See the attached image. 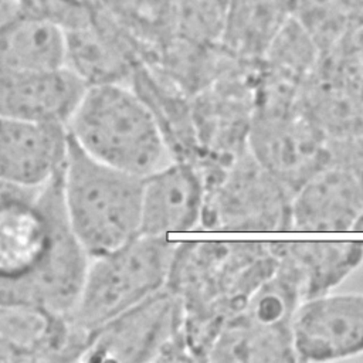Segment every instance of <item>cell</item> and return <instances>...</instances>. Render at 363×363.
I'll return each instance as SVG.
<instances>
[{
	"label": "cell",
	"mask_w": 363,
	"mask_h": 363,
	"mask_svg": "<svg viewBox=\"0 0 363 363\" xmlns=\"http://www.w3.org/2000/svg\"><path fill=\"white\" fill-rule=\"evenodd\" d=\"M88 262L67 218L62 169L37 191L0 206L1 306L71 313Z\"/></svg>",
	"instance_id": "cell-1"
},
{
	"label": "cell",
	"mask_w": 363,
	"mask_h": 363,
	"mask_svg": "<svg viewBox=\"0 0 363 363\" xmlns=\"http://www.w3.org/2000/svg\"><path fill=\"white\" fill-rule=\"evenodd\" d=\"M275 267L268 242H176L164 286L183 305V335L191 360H208L224 325Z\"/></svg>",
	"instance_id": "cell-2"
},
{
	"label": "cell",
	"mask_w": 363,
	"mask_h": 363,
	"mask_svg": "<svg viewBox=\"0 0 363 363\" xmlns=\"http://www.w3.org/2000/svg\"><path fill=\"white\" fill-rule=\"evenodd\" d=\"M143 177L105 164L69 136L62 167L68 223L89 258L140 234Z\"/></svg>",
	"instance_id": "cell-3"
},
{
	"label": "cell",
	"mask_w": 363,
	"mask_h": 363,
	"mask_svg": "<svg viewBox=\"0 0 363 363\" xmlns=\"http://www.w3.org/2000/svg\"><path fill=\"white\" fill-rule=\"evenodd\" d=\"M67 130L94 159L142 177L166 155L152 112L129 84L88 86Z\"/></svg>",
	"instance_id": "cell-4"
},
{
	"label": "cell",
	"mask_w": 363,
	"mask_h": 363,
	"mask_svg": "<svg viewBox=\"0 0 363 363\" xmlns=\"http://www.w3.org/2000/svg\"><path fill=\"white\" fill-rule=\"evenodd\" d=\"M176 242L138 234L123 245L89 258L69 320L88 336L166 285Z\"/></svg>",
	"instance_id": "cell-5"
},
{
	"label": "cell",
	"mask_w": 363,
	"mask_h": 363,
	"mask_svg": "<svg viewBox=\"0 0 363 363\" xmlns=\"http://www.w3.org/2000/svg\"><path fill=\"white\" fill-rule=\"evenodd\" d=\"M206 197L203 230L282 231L291 230L292 191L251 153L203 177Z\"/></svg>",
	"instance_id": "cell-6"
},
{
	"label": "cell",
	"mask_w": 363,
	"mask_h": 363,
	"mask_svg": "<svg viewBox=\"0 0 363 363\" xmlns=\"http://www.w3.org/2000/svg\"><path fill=\"white\" fill-rule=\"evenodd\" d=\"M79 360H191L183 335V305L166 286L115 316L89 337Z\"/></svg>",
	"instance_id": "cell-7"
},
{
	"label": "cell",
	"mask_w": 363,
	"mask_h": 363,
	"mask_svg": "<svg viewBox=\"0 0 363 363\" xmlns=\"http://www.w3.org/2000/svg\"><path fill=\"white\" fill-rule=\"evenodd\" d=\"M248 150L292 194L330 160L329 136L299 108L282 115H254Z\"/></svg>",
	"instance_id": "cell-8"
},
{
	"label": "cell",
	"mask_w": 363,
	"mask_h": 363,
	"mask_svg": "<svg viewBox=\"0 0 363 363\" xmlns=\"http://www.w3.org/2000/svg\"><path fill=\"white\" fill-rule=\"evenodd\" d=\"M65 33V67L88 86L129 84L149 60L147 48L101 3L91 18Z\"/></svg>",
	"instance_id": "cell-9"
},
{
	"label": "cell",
	"mask_w": 363,
	"mask_h": 363,
	"mask_svg": "<svg viewBox=\"0 0 363 363\" xmlns=\"http://www.w3.org/2000/svg\"><path fill=\"white\" fill-rule=\"evenodd\" d=\"M296 362L345 360L363 354V294L328 292L305 299L292 320Z\"/></svg>",
	"instance_id": "cell-10"
},
{
	"label": "cell",
	"mask_w": 363,
	"mask_h": 363,
	"mask_svg": "<svg viewBox=\"0 0 363 363\" xmlns=\"http://www.w3.org/2000/svg\"><path fill=\"white\" fill-rule=\"evenodd\" d=\"M291 230L363 231V172L328 164L292 196Z\"/></svg>",
	"instance_id": "cell-11"
},
{
	"label": "cell",
	"mask_w": 363,
	"mask_h": 363,
	"mask_svg": "<svg viewBox=\"0 0 363 363\" xmlns=\"http://www.w3.org/2000/svg\"><path fill=\"white\" fill-rule=\"evenodd\" d=\"M88 85L68 67L0 71V116L67 126Z\"/></svg>",
	"instance_id": "cell-12"
},
{
	"label": "cell",
	"mask_w": 363,
	"mask_h": 363,
	"mask_svg": "<svg viewBox=\"0 0 363 363\" xmlns=\"http://www.w3.org/2000/svg\"><path fill=\"white\" fill-rule=\"evenodd\" d=\"M206 189L194 163L173 160L143 177L140 234L166 237L200 228Z\"/></svg>",
	"instance_id": "cell-13"
},
{
	"label": "cell",
	"mask_w": 363,
	"mask_h": 363,
	"mask_svg": "<svg viewBox=\"0 0 363 363\" xmlns=\"http://www.w3.org/2000/svg\"><path fill=\"white\" fill-rule=\"evenodd\" d=\"M67 126L0 116V180L38 189L64 166Z\"/></svg>",
	"instance_id": "cell-14"
},
{
	"label": "cell",
	"mask_w": 363,
	"mask_h": 363,
	"mask_svg": "<svg viewBox=\"0 0 363 363\" xmlns=\"http://www.w3.org/2000/svg\"><path fill=\"white\" fill-rule=\"evenodd\" d=\"M268 247L294 272L303 301L332 292L363 264V241H269Z\"/></svg>",
	"instance_id": "cell-15"
},
{
	"label": "cell",
	"mask_w": 363,
	"mask_h": 363,
	"mask_svg": "<svg viewBox=\"0 0 363 363\" xmlns=\"http://www.w3.org/2000/svg\"><path fill=\"white\" fill-rule=\"evenodd\" d=\"M65 65V33L17 3L0 7V71H40Z\"/></svg>",
	"instance_id": "cell-16"
},
{
	"label": "cell",
	"mask_w": 363,
	"mask_h": 363,
	"mask_svg": "<svg viewBox=\"0 0 363 363\" xmlns=\"http://www.w3.org/2000/svg\"><path fill=\"white\" fill-rule=\"evenodd\" d=\"M129 85L152 112L166 153L173 160L196 163L201 147L194 128L191 98L146 64L136 68Z\"/></svg>",
	"instance_id": "cell-17"
},
{
	"label": "cell",
	"mask_w": 363,
	"mask_h": 363,
	"mask_svg": "<svg viewBox=\"0 0 363 363\" xmlns=\"http://www.w3.org/2000/svg\"><path fill=\"white\" fill-rule=\"evenodd\" d=\"M296 0H228L221 45L259 61L282 27L295 16Z\"/></svg>",
	"instance_id": "cell-18"
},
{
	"label": "cell",
	"mask_w": 363,
	"mask_h": 363,
	"mask_svg": "<svg viewBox=\"0 0 363 363\" xmlns=\"http://www.w3.org/2000/svg\"><path fill=\"white\" fill-rule=\"evenodd\" d=\"M99 3L147 48V62L174 34L176 0H99Z\"/></svg>",
	"instance_id": "cell-19"
},
{
	"label": "cell",
	"mask_w": 363,
	"mask_h": 363,
	"mask_svg": "<svg viewBox=\"0 0 363 363\" xmlns=\"http://www.w3.org/2000/svg\"><path fill=\"white\" fill-rule=\"evenodd\" d=\"M228 0H176V37L203 43H221Z\"/></svg>",
	"instance_id": "cell-20"
},
{
	"label": "cell",
	"mask_w": 363,
	"mask_h": 363,
	"mask_svg": "<svg viewBox=\"0 0 363 363\" xmlns=\"http://www.w3.org/2000/svg\"><path fill=\"white\" fill-rule=\"evenodd\" d=\"M40 189V187H38ZM38 189H28V187H21V186H16L11 183H6L0 180V206L18 199V197H24L28 196L34 191H37Z\"/></svg>",
	"instance_id": "cell-21"
},
{
	"label": "cell",
	"mask_w": 363,
	"mask_h": 363,
	"mask_svg": "<svg viewBox=\"0 0 363 363\" xmlns=\"http://www.w3.org/2000/svg\"><path fill=\"white\" fill-rule=\"evenodd\" d=\"M77 3H82V4H88V6H94L96 3H99V0H72Z\"/></svg>",
	"instance_id": "cell-22"
},
{
	"label": "cell",
	"mask_w": 363,
	"mask_h": 363,
	"mask_svg": "<svg viewBox=\"0 0 363 363\" xmlns=\"http://www.w3.org/2000/svg\"><path fill=\"white\" fill-rule=\"evenodd\" d=\"M17 0H0V7L1 6H7V4H13V3H16Z\"/></svg>",
	"instance_id": "cell-23"
}]
</instances>
